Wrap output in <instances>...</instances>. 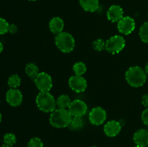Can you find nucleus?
Masks as SVG:
<instances>
[{"label":"nucleus","instance_id":"11","mask_svg":"<svg viewBox=\"0 0 148 147\" xmlns=\"http://www.w3.org/2000/svg\"><path fill=\"white\" fill-rule=\"evenodd\" d=\"M7 103L12 107H17L23 102V95L17 89H10L6 94Z\"/></svg>","mask_w":148,"mask_h":147},{"label":"nucleus","instance_id":"4","mask_svg":"<svg viewBox=\"0 0 148 147\" xmlns=\"http://www.w3.org/2000/svg\"><path fill=\"white\" fill-rule=\"evenodd\" d=\"M55 43L58 48L63 53H69L75 48V41L73 36L68 33L62 32L56 35Z\"/></svg>","mask_w":148,"mask_h":147},{"label":"nucleus","instance_id":"34","mask_svg":"<svg viewBox=\"0 0 148 147\" xmlns=\"http://www.w3.org/2000/svg\"><path fill=\"white\" fill-rule=\"evenodd\" d=\"M135 147H146V146H138V145H137Z\"/></svg>","mask_w":148,"mask_h":147},{"label":"nucleus","instance_id":"27","mask_svg":"<svg viewBox=\"0 0 148 147\" xmlns=\"http://www.w3.org/2000/svg\"><path fill=\"white\" fill-rule=\"evenodd\" d=\"M142 120L144 124L148 126V108H146L142 114Z\"/></svg>","mask_w":148,"mask_h":147},{"label":"nucleus","instance_id":"33","mask_svg":"<svg viewBox=\"0 0 148 147\" xmlns=\"http://www.w3.org/2000/svg\"><path fill=\"white\" fill-rule=\"evenodd\" d=\"M1 119H2V116H1V114L0 113V122H1Z\"/></svg>","mask_w":148,"mask_h":147},{"label":"nucleus","instance_id":"6","mask_svg":"<svg viewBox=\"0 0 148 147\" xmlns=\"http://www.w3.org/2000/svg\"><path fill=\"white\" fill-rule=\"evenodd\" d=\"M36 86L40 92H49L53 86L51 76L46 72H40L34 79Z\"/></svg>","mask_w":148,"mask_h":147},{"label":"nucleus","instance_id":"30","mask_svg":"<svg viewBox=\"0 0 148 147\" xmlns=\"http://www.w3.org/2000/svg\"><path fill=\"white\" fill-rule=\"evenodd\" d=\"M2 50H3V45H2V43L0 42V53L2 52Z\"/></svg>","mask_w":148,"mask_h":147},{"label":"nucleus","instance_id":"5","mask_svg":"<svg viewBox=\"0 0 148 147\" xmlns=\"http://www.w3.org/2000/svg\"><path fill=\"white\" fill-rule=\"evenodd\" d=\"M125 46V40L121 35H114L106 42V50L112 54L121 52Z\"/></svg>","mask_w":148,"mask_h":147},{"label":"nucleus","instance_id":"19","mask_svg":"<svg viewBox=\"0 0 148 147\" xmlns=\"http://www.w3.org/2000/svg\"><path fill=\"white\" fill-rule=\"evenodd\" d=\"M82 125H83V120L82 117H72L70 124L68 127H69V128L72 131H76L82 128Z\"/></svg>","mask_w":148,"mask_h":147},{"label":"nucleus","instance_id":"28","mask_svg":"<svg viewBox=\"0 0 148 147\" xmlns=\"http://www.w3.org/2000/svg\"><path fill=\"white\" fill-rule=\"evenodd\" d=\"M8 32L10 33H11V34H15V33L17 32V27L14 24H10V26H9Z\"/></svg>","mask_w":148,"mask_h":147},{"label":"nucleus","instance_id":"31","mask_svg":"<svg viewBox=\"0 0 148 147\" xmlns=\"http://www.w3.org/2000/svg\"><path fill=\"white\" fill-rule=\"evenodd\" d=\"M145 71L146 74H148V63H147V64H146L145 69Z\"/></svg>","mask_w":148,"mask_h":147},{"label":"nucleus","instance_id":"13","mask_svg":"<svg viewBox=\"0 0 148 147\" xmlns=\"http://www.w3.org/2000/svg\"><path fill=\"white\" fill-rule=\"evenodd\" d=\"M121 130V124L116 120L109 121L104 126V132L109 137H115L119 133Z\"/></svg>","mask_w":148,"mask_h":147},{"label":"nucleus","instance_id":"1","mask_svg":"<svg viewBox=\"0 0 148 147\" xmlns=\"http://www.w3.org/2000/svg\"><path fill=\"white\" fill-rule=\"evenodd\" d=\"M126 80L129 84L134 87H140L144 85L147 79V74L140 66H132L127 71Z\"/></svg>","mask_w":148,"mask_h":147},{"label":"nucleus","instance_id":"3","mask_svg":"<svg viewBox=\"0 0 148 147\" xmlns=\"http://www.w3.org/2000/svg\"><path fill=\"white\" fill-rule=\"evenodd\" d=\"M36 104L39 110L45 112H52L56 110V101L49 92H40L36 97Z\"/></svg>","mask_w":148,"mask_h":147},{"label":"nucleus","instance_id":"20","mask_svg":"<svg viewBox=\"0 0 148 147\" xmlns=\"http://www.w3.org/2000/svg\"><path fill=\"white\" fill-rule=\"evenodd\" d=\"M20 83H21V79L17 74L12 75L8 79V85L11 89H17V87L20 85Z\"/></svg>","mask_w":148,"mask_h":147},{"label":"nucleus","instance_id":"22","mask_svg":"<svg viewBox=\"0 0 148 147\" xmlns=\"http://www.w3.org/2000/svg\"><path fill=\"white\" fill-rule=\"evenodd\" d=\"M140 37L144 43H148V22H145L140 27Z\"/></svg>","mask_w":148,"mask_h":147},{"label":"nucleus","instance_id":"9","mask_svg":"<svg viewBox=\"0 0 148 147\" xmlns=\"http://www.w3.org/2000/svg\"><path fill=\"white\" fill-rule=\"evenodd\" d=\"M69 87L72 90L77 93H80V92H85L87 86H88V84H87L86 79L82 77V76L74 75L69 78Z\"/></svg>","mask_w":148,"mask_h":147},{"label":"nucleus","instance_id":"15","mask_svg":"<svg viewBox=\"0 0 148 147\" xmlns=\"http://www.w3.org/2000/svg\"><path fill=\"white\" fill-rule=\"evenodd\" d=\"M64 23L63 20L59 17H55L49 22V29L54 34H59L63 31Z\"/></svg>","mask_w":148,"mask_h":147},{"label":"nucleus","instance_id":"10","mask_svg":"<svg viewBox=\"0 0 148 147\" xmlns=\"http://www.w3.org/2000/svg\"><path fill=\"white\" fill-rule=\"evenodd\" d=\"M119 31L124 35H130L132 33L135 29V22L134 19L127 16L124 17L120 21L118 22Z\"/></svg>","mask_w":148,"mask_h":147},{"label":"nucleus","instance_id":"32","mask_svg":"<svg viewBox=\"0 0 148 147\" xmlns=\"http://www.w3.org/2000/svg\"><path fill=\"white\" fill-rule=\"evenodd\" d=\"M0 147H12V146H8V145H6V144H4V145H2Z\"/></svg>","mask_w":148,"mask_h":147},{"label":"nucleus","instance_id":"14","mask_svg":"<svg viewBox=\"0 0 148 147\" xmlns=\"http://www.w3.org/2000/svg\"><path fill=\"white\" fill-rule=\"evenodd\" d=\"M133 138L137 145L147 147L148 146V130H138L135 132Z\"/></svg>","mask_w":148,"mask_h":147},{"label":"nucleus","instance_id":"26","mask_svg":"<svg viewBox=\"0 0 148 147\" xmlns=\"http://www.w3.org/2000/svg\"><path fill=\"white\" fill-rule=\"evenodd\" d=\"M9 23L4 18L0 17V35H4L8 32Z\"/></svg>","mask_w":148,"mask_h":147},{"label":"nucleus","instance_id":"8","mask_svg":"<svg viewBox=\"0 0 148 147\" xmlns=\"http://www.w3.org/2000/svg\"><path fill=\"white\" fill-rule=\"evenodd\" d=\"M106 112L101 107L94 108L89 114L90 121L95 125H100L103 123L106 120Z\"/></svg>","mask_w":148,"mask_h":147},{"label":"nucleus","instance_id":"18","mask_svg":"<svg viewBox=\"0 0 148 147\" xmlns=\"http://www.w3.org/2000/svg\"><path fill=\"white\" fill-rule=\"evenodd\" d=\"M25 72L29 77L35 79V78L38 74V68L36 64L30 63L25 66Z\"/></svg>","mask_w":148,"mask_h":147},{"label":"nucleus","instance_id":"7","mask_svg":"<svg viewBox=\"0 0 148 147\" xmlns=\"http://www.w3.org/2000/svg\"><path fill=\"white\" fill-rule=\"evenodd\" d=\"M68 110L72 117H82L88 111V106L84 101L75 99L71 102Z\"/></svg>","mask_w":148,"mask_h":147},{"label":"nucleus","instance_id":"23","mask_svg":"<svg viewBox=\"0 0 148 147\" xmlns=\"http://www.w3.org/2000/svg\"><path fill=\"white\" fill-rule=\"evenodd\" d=\"M3 141H4V144L12 146H13L16 143L17 138H16L14 134L12 133H6L4 135Z\"/></svg>","mask_w":148,"mask_h":147},{"label":"nucleus","instance_id":"21","mask_svg":"<svg viewBox=\"0 0 148 147\" xmlns=\"http://www.w3.org/2000/svg\"><path fill=\"white\" fill-rule=\"evenodd\" d=\"M73 71L75 75L82 76L87 71V66L83 62H77L73 66Z\"/></svg>","mask_w":148,"mask_h":147},{"label":"nucleus","instance_id":"25","mask_svg":"<svg viewBox=\"0 0 148 147\" xmlns=\"http://www.w3.org/2000/svg\"><path fill=\"white\" fill-rule=\"evenodd\" d=\"M28 147H43V143L40 138L35 137L31 138L27 144Z\"/></svg>","mask_w":148,"mask_h":147},{"label":"nucleus","instance_id":"17","mask_svg":"<svg viewBox=\"0 0 148 147\" xmlns=\"http://www.w3.org/2000/svg\"><path fill=\"white\" fill-rule=\"evenodd\" d=\"M71 99L66 95H62L58 97L56 100V106L60 109H66L69 108L71 104Z\"/></svg>","mask_w":148,"mask_h":147},{"label":"nucleus","instance_id":"12","mask_svg":"<svg viewBox=\"0 0 148 147\" xmlns=\"http://www.w3.org/2000/svg\"><path fill=\"white\" fill-rule=\"evenodd\" d=\"M107 17L112 22H118L124 17V10L119 5H112L107 11Z\"/></svg>","mask_w":148,"mask_h":147},{"label":"nucleus","instance_id":"29","mask_svg":"<svg viewBox=\"0 0 148 147\" xmlns=\"http://www.w3.org/2000/svg\"><path fill=\"white\" fill-rule=\"evenodd\" d=\"M142 102L145 107H146L147 108H148V94L143 95V98H142Z\"/></svg>","mask_w":148,"mask_h":147},{"label":"nucleus","instance_id":"35","mask_svg":"<svg viewBox=\"0 0 148 147\" xmlns=\"http://www.w3.org/2000/svg\"><path fill=\"white\" fill-rule=\"evenodd\" d=\"M29 1H37V0H29Z\"/></svg>","mask_w":148,"mask_h":147},{"label":"nucleus","instance_id":"16","mask_svg":"<svg viewBox=\"0 0 148 147\" xmlns=\"http://www.w3.org/2000/svg\"><path fill=\"white\" fill-rule=\"evenodd\" d=\"M79 4L84 10L90 12H94L99 8L98 0H79Z\"/></svg>","mask_w":148,"mask_h":147},{"label":"nucleus","instance_id":"24","mask_svg":"<svg viewBox=\"0 0 148 147\" xmlns=\"http://www.w3.org/2000/svg\"><path fill=\"white\" fill-rule=\"evenodd\" d=\"M92 48L94 50L97 51H101L106 48V42H104L102 39H96L92 43Z\"/></svg>","mask_w":148,"mask_h":147},{"label":"nucleus","instance_id":"36","mask_svg":"<svg viewBox=\"0 0 148 147\" xmlns=\"http://www.w3.org/2000/svg\"><path fill=\"white\" fill-rule=\"evenodd\" d=\"M91 147H97V146H91Z\"/></svg>","mask_w":148,"mask_h":147},{"label":"nucleus","instance_id":"2","mask_svg":"<svg viewBox=\"0 0 148 147\" xmlns=\"http://www.w3.org/2000/svg\"><path fill=\"white\" fill-rule=\"evenodd\" d=\"M72 116L66 109H56L51 112L49 121L52 126L62 128L68 127L70 124Z\"/></svg>","mask_w":148,"mask_h":147}]
</instances>
